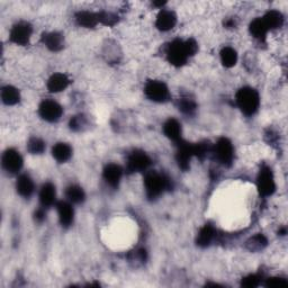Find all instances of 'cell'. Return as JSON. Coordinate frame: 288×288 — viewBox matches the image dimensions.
Returning <instances> with one entry per match:
<instances>
[{
    "instance_id": "obj_23",
    "label": "cell",
    "mask_w": 288,
    "mask_h": 288,
    "mask_svg": "<svg viewBox=\"0 0 288 288\" xmlns=\"http://www.w3.org/2000/svg\"><path fill=\"white\" fill-rule=\"evenodd\" d=\"M268 32H269V29H268L262 18H257L250 24V33L258 40H265Z\"/></svg>"
},
{
    "instance_id": "obj_24",
    "label": "cell",
    "mask_w": 288,
    "mask_h": 288,
    "mask_svg": "<svg viewBox=\"0 0 288 288\" xmlns=\"http://www.w3.org/2000/svg\"><path fill=\"white\" fill-rule=\"evenodd\" d=\"M77 22L84 27H95L99 22V17L97 14L90 12H80L77 14Z\"/></svg>"
},
{
    "instance_id": "obj_9",
    "label": "cell",
    "mask_w": 288,
    "mask_h": 288,
    "mask_svg": "<svg viewBox=\"0 0 288 288\" xmlns=\"http://www.w3.org/2000/svg\"><path fill=\"white\" fill-rule=\"evenodd\" d=\"M215 155L219 162L228 165L231 164L234 157V149L230 140L222 138L215 144Z\"/></svg>"
},
{
    "instance_id": "obj_12",
    "label": "cell",
    "mask_w": 288,
    "mask_h": 288,
    "mask_svg": "<svg viewBox=\"0 0 288 288\" xmlns=\"http://www.w3.org/2000/svg\"><path fill=\"white\" fill-rule=\"evenodd\" d=\"M56 209L59 214V219L63 226H70L73 223V216H75V212L69 203L67 202H59L56 204Z\"/></svg>"
},
{
    "instance_id": "obj_28",
    "label": "cell",
    "mask_w": 288,
    "mask_h": 288,
    "mask_svg": "<svg viewBox=\"0 0 288 288\" xmlns=\"http://www.w3.org/2000/svg\"><path fill=\"white\" fill-rule=\"evenodd\" d=\"M27 150L32 154H41L45 150V143L41 139L32 138L27 143Z\"/></svg>"
},
{
    "instance_id": "obj_3",
    "label": "cell",
    "mask_w": 288,
    "mask_h": 288,
    "mask_svg": "<svg viewBox=\"0 0 288 288\" xmlns=\"http://www.w3.org/2000/svg\"><path fill=\"white\" fill-rule=\"evenodd\" d=\"M144 184L149 198H157L169 187V179L158 172H150L146 175Z\"/></svg>"
},
{
    "instance_id": "obj_17",
    "label": "cell",
    "mask_w": 288,
    "mask_h": 288,
    "mask_svg": "<svg viewBox=\"0 0 288 288\" xmlns=\"http://www.w3.org/2000/svg\"><path fill=\"white\" fill-rule=\"evenodd\" d=\"M43 43L45 46L53 52L60 51L65 44V38L59 33H47L44 34L43 36Z\"/></svg>"
},
{
    "instance_id": "obj_25",
    "label": "cell",
    "mask_w": 288,
    "mask_h": 288,
    "mask_svg": "<svg viewBox=\"0 0 288 288\" xmlns=\"http://www.w3.org/2000/svg\"><path fill=\"white\" fill-rule=\"evenodd\" d=\"M221 61L224 67L232 68L237 65L238 62V53L234 48L227 46L224 47L221 51Z\"/></svg>"
},
{
    "instance_id": "obj_29",
    "label": "cell",
    "mask_w": 288,
    "mask_h": 288,
    "mask_svg": "<svg viewBox=\"0 0 288 288\" xmlns=\"http://www.w3.org/2000/svg\"><path fill=\"white\" fill-rule=\"evenodd\" d=\"M179 109L183 110L184 113L190 114V113H193L195 109H196V104H195V102L190 99H183L179 104Z\"/></svg>"
},
{
    "instance_id": "obj_7",
    "label": "cell",
    "mask_w": 288,
    "mask_h": 288,
    "mask_svg": "<svg viewBox=\"0 0 288 288\" xmlns=\"http://www.w3.org/2000/svg\"><path fill=\"white\" fill-rule=\"evenodd\" d=\"M3 167L9 174H17L23 167L22 155L14 149H8L3 154Z\"/></svg>"
},
{
    "instance_id": "obj_14",
    "label": "cell",
    "mask_w": 288,
    "mask_h": 288,
    "mask_svg": "<svg viewBox=\"0 0 288 288\" xmlns=\"http://www.w3.org/2000/svg\"><path fill=\"white\" fill-rule=\"evenodd\" d=\"M122 176H123V170L115 163L108 164L104 170V178L111 187H116L120 184Z\"/></svg>"
},
{
    "instance_id": "obj_10",
    "label": "cell",
    "mask_w": 288,
    "mask_h": 288,
    "mask_svg": "<svg viewBox=\"0 0 288 288\" xmlns=\"http://www.w3.org/2000/svg\"><path fill=\"white\" fill-rule=\"evenodd\" d=\"M151 164V159L148 154L142 152V151H135L132 153L129 158L128 162V171L130 172H139L143 171L149 168Z\"/></svg>"
},
{
    "instance_id": "obj_30",
    "label": "cell",
    "mask_w": 288,
    "mask_h": 288,
    "mask_svg": "<svg viewBox=\"0 0 288 288\" xmlns=\"http://www.w3.org/2000/svg\"><path fill=\"white\" fill-rule=\"evenodd\" d=\"M98 17H99V22H101L102 24H105V25H114V24L117 22V17L115 16L114 14L111 13H101L98 14Z\"/></svg>"
},
{
    "instance_id": "obj_4",
    "label": "cell",
    "mask_w": 288,
    "mask_h": 288,
    "mask_svg": "<svg viewBox=\"0 0 288 288\" xmlns=\"http://www.w3.org/2000/svg\"><path fill=\"white\" fill-rule=\"evenodd\" d=\"M144 92L150 100L155 102H164L169 98L168 87L161 81H149L145 86Z\"/></svg>"
},
{
    "instance_id": "obj_13",
    "label": "cell",
    "mask_w": 288,
    "mask_h": 288,
    "mask_svg": "<svg viewBox=\"0 0 288 288\" xmlns=\"http://www.w3.org/2000/svg\"><path fill=\"white\" fill-rule=\"evenodd\" d=\"M163 133L168 139L175 142L182 141V125L175 119H170L163 125Z\"/></svg>"
},
{
    "instance_id": "obj_6",
    "label": "cell",
    "mask_w": 288,
    "mask_h": 288,
    "mask_svg": "<svg viewBox=\"0 0 288 288\" xmlns=\"http://www.w3.org/2000/svg\"><path fill=\"white\" fill-rule=\"evenodd\" d=\"M38 113H40L43 120L53 123V122L60 120L63 109L61 105H59L54 100H44L38 107Z\"/></svg>"
},
{
    "instance_id": "obj_19",
    "label": "cell",
    "mask_w": 288,
    "mask_h": 288,
    "mask_svg": "<svg viewBox=\"0 0 288 288\" xmlns=\"http://www.w3.org/2000/svg\"><path fill=\"white\" fill-rule=\"evenodd\" d=\"M52 155L57 162H67V161L71 158L72 149L71 146L67 143H57L53 146Z\"/></svg>"
},
{
    "instance_id": "obj_34",
    "label": "cell",
    "mask_w": 288,
    "mask_h": 288,
    "mask_svg": "<svg viewBox=\"0 0 288 288\" xmlns=\"http://www.w3.org/2000/svg\"><path fill=\"white\" fill-rule=\"evenodd\" d=\"M35 219L37 222H43L45 219V213H44L43 209H38L35 212Z\"/></svg>"
},
{
    "instance_id": "obj_5",
    "label": "cell",
    "mask_w": 288,
    "mask_h": 288,
    "mask_svg": "<svg viewBox=\"0 0 288 288\" xmlns=\"http://www.w3.org/2000/svg\"><path fill=\"white\" fill-rule=\"evenodd\" d=\"M257 186L261 196L267 197L274 194L276 189L274 175H272L271 170L268 167H265L260 170V174L258 176Z\"/></svg>"
},
{
    "instance_id": "obj_27",
    "label": "cell",
    "mask_w": 288,
    "mask_h": 288,
    "mask_svg": "<svg viewBox=\"0 0 288 288\" xmlns=\"http://www.w3.org/2000/svg\"><path fill=\"white\" fill-rule=\"evenodd\" d=\"M267 239L262 234H257L247 242V247L250 251H260L267 246Z\"/></svg>"
},
{
    "instance_id": "obj_31",
    "label": "cell",
    "mask_w": 288,
    "mask_h": 288,
    "mask_svg": "<svg viewBox=\"0 0 288 288\" xmlns=\"http://www.w3.org/2000/svg\"><path fill=\"white\" fill-rule=\"evenodd\" d=\"M266 286L271 288H281L288 286V282L286 279H282V278H269V279H267Z\"/></svg>"
},
{
    "instance_id": "obj_33",
    "label": "cell",
    "mask_w": 288,
    "mask_h": 288,
    "mask_svg": "<svg viewBox=\"0 0 288 288\" xmlns=\"http://www.w3.org/2000/svg\"><path fill=\"white\" fill-rule=\"evenodd\" d=\"M85 124V120L82 116H75L73 119L70 121V128L73 131H79L81 130L82 125Z\"/></svg>"
},
{
    "instance_id": "obj_16",
    "label": "cell",
    "mask_w": 288,
    "mask_h": 288,
    "mask_svg": "<svg viewBox=\"0 0 288 288\" xmlns=\"http://www.w3.org/2000/svg\"><path fill=\"white\" fill-rule=\"evenodd\" d=\"M17 193L23 197H31L34 193V183L27 175L19 176L16 183Z\"/></svg>"
},
{
    "instance_id": "obj_26",
    "label": "cell",
    "mask_w": 288,
    "mask_h": 288,
    "mask_svg": "<svg viewBox=\"0 0 288 288\" xmlns=\"http://www.w3.org/2000/svg\"><path fill=\"white\" fill-rule=\"evenodd\" d=\"M67 197L70 202L75 204H80L85 201L86 194L84 192V189L79 186H76V185H72V186L68 187L67 189Z\"/></svg>"
},
{
    "instance_id": "obj_21",
    "label": "cell",
    "mask_w": 288,
    "mask_h": 288,
    "mask_svg": "<svg viewBox=\"0 0 288 288\" xmlns=\"http://www.w3.org/2000/svg\"><path fill=\"white\" fill-rule=\"evenodd\" d=\"M2 99L4 101V104H6L8 106H13L16 105L19 99H21V95H19V91L15 87L6 86L4 87L2 90Z\"/></svg>"
},
{
    "instance_id": "obj_15",
    "label": "cell",
    "mask_w": 288,
    "mask_h": 288,
    "mask_svg": "<svg viewBox=\"0 0 288 288\" xmlns=\"http://www.w3.org/2000/svg\"><path fill=\"white\" fill-rule=\"evenodd\" d=\"M70 80L63 73H55L47 81V89L51 92H60L69 86Z\"/></svg>"
},
{
    "instance_id": "obj_18",
    "label": "cell",
    "mask_w": 288,
    "mask_h": 288,
    "mask_svg": "<svg viewBox=\"0 0 288 288\" xmlns=\"http://www.w3.org/2000/svg\"><path fill=\"white\" fill-rule=\"evenodd\" d=\"M55 197H56L55 187L50 183L43 185V187L40 192V201L43 206L44 207L52 206V205L55 203Z\"/></svg>"
},
{
    "instance_id": "obj_11",
    "label": "cell",
    "mask_w": 288,
    "mask_h": 288,
    "mask_svg": "<svg viewBox=\"0 0 288 288\" xmlns=\"http://www.w3.org/2000/svg\"><path fill=\"white\" fill-rule=\"evenodd\" d=\"M176 24H177V16H176V14L171 11L162 9L158 15L155 26H157V28L160 29V31L168 32L175 27Z\"/></svg>"
},
{
    "instance_id": "obj_8",
    "label": "cell",
    "mask_w": 288,
    "mask_h": 288,
    "mask_svg": "<svg viewBox=\"0 0 288 288\" xmlns=\"http://www.w3.org/2000/svg\"><path fill=\"white\" fill-rule=\"evenodd\" d=\"M33 28L28 23L22 22L15 25L11 31V41L17 45H26L32 36Z\"/></svg>"
},
{
    "instance_id": "obj_20",
    "label": "cell",
    "mask_w": 288,
    "mask_h": 288,
    "mask_svg": "<svg viewBox=\"0 0 288 288\" xmlns=\"http://www.w3.org/2000/svg\"><path fill=\"white\" fill-rule=\"evenodd\" d=\"M214 237H215V228L212 225H209V224H206V225H204L201 228V231H199L196 242L199 247L206 248L211 245Z\"/></svg>"
},
{
    "instance_id": "obj_1",
    "label": "cell",
    "mask_w": 288,
    "mask_h": 288,
    "mask_svg": "<svg viewBox=\"0 0 288 288\" xmlns=\"http://www.w3.org/2000/svg\"><path fill=\"white\" fill-rule=\"evenodd\" d=\"M197 43L194 40L180 41L176 40L168 47L167 56L169 62L176 67H182L187 62L189 56L197 52Z\"/></svg>"
},
{
    "instance_id": "obj_32",
    "label": "cell",
    "mask_w": 288,
    "mask_h": 288,
    "mask_svg": "<svg viewBox=\"0 0 288 288\" xmlns=\"http://www.w3.org/2000/svg\"><path fill=\"white\" fill-rule=\"evenodd\" d=\"M259 284H260V278L257 275H250V276L246 277L245 279H242V286L248 287V288L257 287Z\"/></svg>"
},
{
    "instance_id": "obj_2",
    "label": "cell",
    "mask_w": 288,
    "mask_h": 288,
    "mask_svg": "<svg viewBox=\"0 0 288 288\" xmlns=\"http://www.w3.org/2000/svg\"><path fill=\"white\" fill-rule=\"evenodd\" d=\"M236 100L239 108L247 116H251L256 113L260 105V97L258 91L250 87L241 88L237 92Z\"/></svg>"
},
{
    "instance_id": "obj_22",
    "label": "cell",
    "mask_w": 288,
    "mask_h": 288,
    "mask_svg": "<svg viewBox=\"0 0 288 288\" xmlns=\"http://www.w3.org/2000/svg\"><path fill=\"white\" fill-rule=\"evenodd\" d=\"M262 19L269 31L270 29L279 28L282 25V23H284V17H282L281 13H279L278 11L268 12L265 16L262 17Z\"/></svg>"
}]
</instances>
